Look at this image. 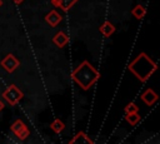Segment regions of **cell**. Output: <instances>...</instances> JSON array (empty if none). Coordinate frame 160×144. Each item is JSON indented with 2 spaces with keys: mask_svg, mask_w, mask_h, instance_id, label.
<instances>
[{
  "mask_svg": "<svg viewBox=\"0 0 160 144\" xmlns=\"http://www.w3.org/2000/svg\"><path fill=\"white\" fill-rule=\"evenodd\" d=\"M75 73H76V74H81V76H80V75H74V78H75V80H76L79 84H81L84 88H88V86L96 79V71H95L90 65H88L86 63H85L81 68H79Z\"/></svg>",
  "mask_w": 160,
  "mask_h": 144,
  "instance_id": "1",
  "label": "cell"
},
{
  "mask_svg": "<svg viewBox=\"0 0 160 144\" xmlns=\"http://www.w3.org/2000/svg\"><path fill=\"white\" fill-rule=\"evenodd\" d=\"M12 91H14V93H11V89H9V91H8V93H5V98H6L10 103H15L18 99H20V98H21V93H20V91H18L15 88H12Z\"/></svg>",
  "mask_w": 160,
  "mask_h": 144,
  "instance_id": "2",
  "label": "cell"
},
{
  "mask_svg": "<svg viewBox=\"0 0 160 144\" xmlns=\"http://www.w3.org/2000/svg\"><path fill=\"white\" fill-rule=\"evenodd\" d=\"M75 0H60V4H61V6L64 8V9H68L69 6H71V4L74 3Z\"/></svg>",
  "mask_w": 160,
  "mask_h": 144,
  "instance_id": "3",
  "label": "cell"
}]
</instances>
